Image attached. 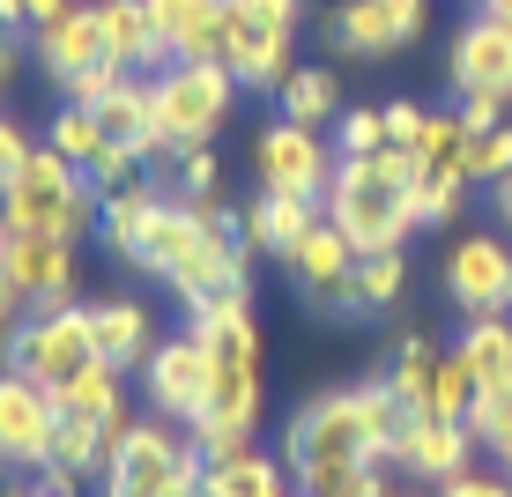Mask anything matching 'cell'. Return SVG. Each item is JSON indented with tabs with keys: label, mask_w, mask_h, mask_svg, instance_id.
<instances>
[{
	"label": "cell",
	"mask_w": 512,
	"mask_h": 497,
	"mask_svg": "<svg viewBox=\"0 0 512 497\" xmlns=\"http://www.w3.org/2000/svg\"><path fill=\"white\" fill-rule=\"evenodd\" d=\"M461 364L475 371V394L483 386H512V319L505 312H483L461 327Z\"/></svg>",
	"instance_id": "24"
},
{
	"label": "cell",
	"mask_w": 512,
	"mask_h": 497,
	"mask_svg": "<svg viewBox=\"0 0 512 497\" xmlns=\"http://www.w3.org/2000/svg\"><path fill=\"white\" fill-rule=\"evenodd\" d=\"M423 119H431V112H423L416 97H394V104H386V141H394V149L409 156L416 141H423Z\"/></svg>",
	"instance_id": "41"
},
{
	"label": "cell",
	"mask_w": 512,
	"mask_h": 497,
	"mask_svg": "<svg viewBox=\"0 0 512 497\" xmlns=\"http://www.w3.org/2000/svg\"><path fill=\"white\" fill-rule=\"evenodd\" d=\"M104 119L97 112H82V104H67V112H52V134H45V149H60L67 164H90V156L104 149Z\"/></svg>",
	"instance_id": "32"
},
{
	"label": "cell",
	"mask_w": 512,
	"mask_h": 497,
	"mask_svg": "<svg viewBox=\"0 0 512 497\" xmlns=\"http://www.w3.org/2000/svg\"><path fill=\"white\" fill-rule=\"evenodd\" d=\"M186 327L208 342V416L231 431H260V319L253 297H201L186 312Z\"/></svg>",
	"instance_id": "3"
},
{
	"label": "cell",
	"mask_w": 512,
	"mask_h": 497,
	"mask_svg": "<svg viewBox=\"0 0 512 497\" xmlns=\"http://www.w3.org/2000/svg\"><path fill=\"white\" fill-rule=\"evenodd\" d=\"M23 164H30V141H23V127H15V119H0V186H8Z\"/></svg>",
	"instance_id": "43"
},
{
	"label": "cell",
	"mask_w": 512,
	"mask_h": 497,
	"mask_svg": "<svg viewBox=\"0 0 512 497\" xmlns=\"http://www.w3.org/2000/svg\"><path fill=\"white\" fill-rule=\"evenodd\" d=\"M505 282H512V253L498 238H461L446 253V297L461 305V319L505 312Z\"/></svg>",
	"instance_id": "15"
},
{
	"label": "cell",
	"mask_w": 512,
	"mask_h": 497,
	"mask_svg": "<svg viewBox=\"0 0 512 497\" xmlns=\"http://www.w3.org/2000/svg\"><path fill=\"white\" fill-rule=\"evenodd\" d=\"M423 23H431V0H342L320 23V38L342 60H394L401 45L423 38Z\"/></svg>",
	"instance_id": "7"
},
{
	"label": "cell",
	"mask_w": 512,
	"mask_h": 497,
	"mask_svg": "<svg viewBox=\"0 0 512 497\" xmlns=\"http://www.w3.org/2000/svg\"><path fill=\"white\" fill-rule=\"evenodd\" d=\"M282 268H290V290L305 297L312 312H357V245H349L327 216L282 253Z\"/></svg>",
	"instance_id": "9"
},
{
	"label": "cell",
	"mask_w": 512,
	"mask_h": 497,
	"mask_svg": "<svg viewBox=\"0 0 512 497\" xmlns=\"http://www.w3.org/2000/svg\"><path fill=\"white\" fill-rule=\"evenodd\" d=\"M15 312H23V290H15V275H8V268H0V334H8V327H15Z\"/></svg>",
	"instance_id": "45"
},
{
	"label": "cell",
	"mask_w": 512,
	"mask_h": 497,
	"mask_svg": "<svg viewBox=\"0 0 512 497\" xmlns=\"http://www.w3.org/2000/svg\"><path fill=\"white\" fill-rule=\"evenodd\" d=\"M312 223H320V201H297V193H268V186H260V201L245 208V245L268 253V260H282Z\"/></svg>",
	"instance_id": "20"
},
{
	"label": "cell",
	"mask_w": 512,
	"mask_h": 497,
	"mask_svg": "<svg viewBox=\"0 0 512 497\" xmlns=\"http://www.w3.org/2000/svg\"><path fill=\"white\" fill-rule=\"evenodd\" d=\"M97 364V342H90V305H45L30 319L8 327V349H0V371H23L38 379L45 394H60L75 371Z\"/></svg>",
	"instance_id": "6"
},
{
	"label": "cell",
	"mask_w": 512,
	"mask_h": 497,
	"mask_svg": "<svg viewBox=\"0 0 512 497\" xmlns=\"http://www.w3.org/2000/svg\"><path fill=\"white\" fill-rule=\"evenodd\" d=\"M394 149L386 141V104H342V119H334V156H379Z\"/></svg>",
	"instance_id": "33"
},
{
	"label": "cell",
	"mask_w": 512,
	"mask_h": 497,
	"mask_svg": "<svg viewBox=\"0 0 512 497\" xmlns=\"http://www.w3.org/2000/svg\"><path fill=\"white\" fill-rule=\"evenodd\" d=\"M97 23H104V60L112 67H134V75L171 67V45H164V30H156L149 0H97Z\"/></svg>",
	"instance_id": "17"
},
{
	"label": "cell",
	"mask_w": 512,
	"mask_h": 497,
	"mask_svg": "<svg viewBox=\"0 0 512 497\" xmlns=\"http://www.w3.org/2000/svg\"><path fill=\"white\" fill-rule=\"evenodd\" d=\"M15 82V30H0V90Z\"/></svg>",
	"instance_id": "47"
},
{
	"label": "cell",
	"mask_w": 512,
	"mask_h": 497,
	"mask_svg": "<svg viewBox=\"0 0 512 497\" xmlns=\"http://www.w3.org/2000/svg\"><path fill=\"white\" fill-rule=\"evenodd\" d=\"M468 431H475V446L483 453H512V386H483L475 394V408H468Z\"/></svg>",
	"instance_id": "34"
},
{
	"label": "cell",
	"mask_w": 512,
	"mask_h": 497,
	"mask_svg": "<svg viewBox=\"0 0 512 497\" xmlns=\"http://www.w3.org/2000/svg\"><path fill=\"white\" fill-rule=\"evenodd\" d=\"M438 497H512V475H483V468H468V475H453V483H438Z\"/></svg>",
	"instance_id": "42"
},
{
	"label": "cell",
	"mask_w": 512,
	"mask_h": 497,
	"mask_svg": "<svg viewBox=\"0 0 512 497\" xmlns=\"http://www.w3.org/2000/svg\"><path fill=\"white\" fill-rule=\"evenodd\" d=\"M505 312H512V282H505Z\"/></svg>",
	"instance_id": "53"
},
{
	"label": "cell",
	"mask_w": 512,
	"mask_h": 497,
	"mask_svg": "<svg viewBox=\"0 0 512 497\" xmlns=\"http://www.w3.org/2000/svg\"><path fill=\"white\" fill-rule=\"evenodd\" d=\"M52 431H60V401L23 371H0V460L8 468H45Z\"/></svg>",
	"instance_id": "12"
},
{
	"label": "cell",
	"mask_w": 512,
	"mask_h": 497,
	"mask_svg": "<svg viewBox=\"0 0 512 497\" xmlns=\"http://www.w3.org/2000/svg\"><path fill=\"white\" fill-rule=\"evenodd\" d=\"M52 460L75 475H104V431L82 416H60V431H52Z\"/></svg>",
	"instance_id": "35"
},
{
	"label": "cell",
	"mask_w": 512,
	"mask_h": 497,
	"mask_svg": "<svg viewBox=\"0 0 512 497\" xmlns=\"http://www.w3.org/2000/svg\"><path fill=\"white\" fill-rule=\"evenodd\" d=\"M97 119H104V134L112 141H127V149L149 164V149H156V104H149V75H127L112 97L97 104Z\"/></svg>",
	"instance_id": "22"
},
{
	"label": "cell",
	"mask_w": 512,
	"mask_h": 497,
	"mask_svg": "<svg viewBox=\"0 0 512 497\" xmlns=\"http://www.w3.org/2000/svg\"><path fill=\"white\" fill-rule=\"evenodd\" d=\"M409 290V253H364L357 260V312H386Z\"/></svg>",
	"instance_id": "30"
},
{
	"label": "cell",
	"mask_w": 512,
	"mask_h": 497,
	"mask_svg": "<svg viewBox=\"0 0 512 497\" xmlns=\"http://www.w3.org/2000/svg\"><path fill=\"white\" fill-rule=\"evenodd\" d=\"M30 23V0H0V30H23Z\"/></svg>",
	"instance_id": "46"
},
{
	"label": "cell",
	"mask_w": 512,
	"mask_h": 497,
	"mask_svg": "<svg viewBox=\"0 0 512 497\" xmlns=\"http://www.w3.org/2000/svg\"><path fill=\"white\" fill-rule=\"evenodd\" d=\"M52 401H60V416H82V423H104V408H112L119 401V364H90V371H75V379H67L60 386V394H52Z\"/></svg>",
	"instance_id": "29"
},
{
	"label": "cell",
	"mask_w": 512,
	"mask_h": 497,
	"mask_svg": "<svg viewBox=\"0 0 512 497\" xmlns=\"http://www.w3.org/2000/svg\"><path fill=\"white\" fill-rule=\"evenodd\" d=\"M97 208H104V193L60 149H30V164L0 186V216H8V230H23V238H67L75 245L82 230H97Z\"/></svg>",
	"instance_id": "5"
},
{
	"label": "cell",
	"mask_w": 512,
	"mask_h": 497,
	"mask_svg": "<svg viewBox=\"0 0 512 497\" xmlns=\"http://www.w3.org/2000/svg\"><path fill=\"white\" fill-rule=\"evenodd\" d=\"M475 15H498V23H512V0H475Z\"/></svg>",
	"instance_id": "49"
},
{
	"label": "cell",
	"mask_w": 512,
	"mask_h": 497,
	"mask_svg": "<svg viewBox=\"0 0 512 497\" xmlns=\"http://www.w3.org/2000/svg\"><path fill=\"white\" fill-rule=\"evenodd\" d=\"M253 164H260V186L268 193H297V201H327V179H334V141L320 127H297V119H275L260 127L253 141Z\"/></svg>",
	"instance_id": "8"
},
{
	"label": "cell",
	"mask_w": 512,
	"mask_h": 497,
	"mask_svg": "<svg viewBox=\"0 0 512 497\" xmlns=\"http://www.w3.org/2000/svg\"><path fill=\"white\" fill-rule=\"evenodd\" d=\"M8 238H15V230H8V216H0V253H8Z\"/></svg>",
	"instance_id": "51"
},
{
	"label": "cell",
	"mask_w": 512,
	"mask_h": 497,
	"mask_svg": "<svg viewBox=\"0 0 512 497\" xmlns=\"http://www.w3.org/2000/svg\"><path fill=\"white\" fill-rule=\"evenodd\" d=\"M0 268L15 275V290H23V305H75V245L67 238H23L15 230L8 253H0Z\"/></svg>",
	"instance_id": "16"
},
{
	"label": "cell",
	"mask_w": 512,
	"mask_h": 497,
	"mask_svg": "<svg viewBox=\"0 0 512 497\" xmlns=\"http://www.w3.org/2000/svg\"><path fill=\"white\" fill-rule=\"evenodd\" d=\"M297 483H305V497H394L386 460H334V468H305Z\"/></svg>",
	"instance_id": "26"
},
{
	"label": "cell",
	"mask_w": 512,
	"mask_h": 497,
	"mask_svg": "<svg viewBox=\"0 0 512 497\" xmlns=\"http://www.w3.org/2000/svg\"><path fill=\"white\" fill-rule=\"evenodd\" d=\"M461 127H468V134L505 127V104H498V97H461Z\"/></svg>",
	"instance_id": "44"
},
{
	"label": "cell",
	"mask_w": 512,
	"mask_h": 497,
	"mask_svg": "<svg viewBox=\"0 0 512 497\" xmlns=\"http://www.w3.org/2000/svg\"><path fill=\"white\" fill-rule=\"evenodd\" d=\"M134 171H141V156L127 149V141H104L90 164H82V179H90L97 193H119V186H134Z\"/></svg>",
	"instance_id": "37"
},
{
	"label": "cell",
	"mask_w": 512,
	"mask_h": 497,
	"mask_svg": "<svg viewBox=\"0 0 512 497\" xmlns=\"http://www.w3.org/2000/svg\"><path fill=\"white\" fill-rule=\"evenodd\" d=\"M468 408H475V371L461 364V349H438V371H431V394H423V416L468 423Z\"/></svg>",
	"instance_id": "28"
},
{
	"label": "cell",
	"mask_w": 512,
	"mask_h": 497,
	"mask_svg": "<svg viewBox=\"0 0 512 497\" xmlns=\"http://www.w3.org/2000/svg\"><path fill=\"white\" fill-rule=\"evenodd\" d=\"M201 238H208V216H201V208H193V201H164V208H156V223L141 230V245L127 253V268H141V275L164 282Z\"/></svg>",
	"instance_id": "19"
},
{
	"label": "cell",
	"mask_w": 512,
	"mask_h": 497,
	"mask_svg": "<svg viewBox=\"0 0 512 497\" xmlns=\"http://www.w3.org/2000/svg\"><path fill=\"white\" fill-rule=\"evenodd\" d=\"M498 468H505V475H512V453H505V460H498Z\"/></svg>",
	"instance_id": "54"
},
{
	"label": "cell",
	"mask_w": 512,
	"mask_h": 497,
	"mask_svg": "<svg viewBox=\"0 0 512 497\" xmlns=\"http://www.w3.org/2000/svg\"><path fill=\"white\" fill-rule=\"evenodd\" d=\"M409 171H446V179L475 186V134L461 127V112H431L423 119V141L409 149Z\"/></svg>",
	"instance_id": "21"
},
{
	"label": "cell",
	"mask_w": 512,
	"mask_h": 497,
	"mask_svg": "<svg viewBox=\"0 0 512 497\" xmlns=\"http://www.w3.org/2000/svg\"><path fill=\"white\" fill-rule=\"evenodd\" d=\"M156 208H164V193H156V186H141V179H134V186H119V193H104V208H97L104 245H112V253L127 260L134 245H141V230L156 223Z\"/></svg>",
	"instance_id": "25"
},
{
	"label": "cell",
	"mask_w": 512,
	"mask_h": 497,
	"mask_svg": "<svg viewBox=\"0 0 512 497\" xmlns=\"http://www.w3.org/2000/svg\"><path fill=\"white\" fill-rule=\"evenodd\" d=\"M416 408H401V394L386 379L364 386H334V394L305 401L282 431V468L305 475V468H334V460H386L394 468V438Z\"/></svg>",
	"instance_id": "1"
},
{
	"label": "cell",
	"mask_w": 512,
	"mask_h": 497,
	"mask_svg": "<svg viewBox=\"0 0 512 497\" xmlns=\"http://www.w3.org/2000/svg\"><path fill=\"white\" fill-rule=\"evenodd\" d=\"M149 104H156V149L149 164H179L186 149L216 141V127L238 104V75L223 60H171L149 75Z\"/></svg>",
	"instance_id": "4"
},
{
	"label": "cell",
	"mask_w": 512,
	"mask_h": 497,
	"mask_svg": "<svg viewBox=\"0 0 512 497\" xmlns=\"http://www.w3.org/2000/svg\"><path fill=\"white\" fill-rule=\"evenodd\" d=\"M498 216H505V230H512V179L498 186Z\"/></svg>",
	"instance_id": "50"
},
{
	"label": "cell",
	"mask_w": 512,
	"mask_h": 497,
	"mask_svg": "<svg viewBox=\"0 0 512 497\" xmlns=\"http://www.w3.org/2000/svg\"><path fill=\"white\" fill-rule=\"evenodd\" d=\"M282 460L268 453H238V460H223V468H208V483H216V497H290L282 490Z\"/></svg>",
	"instance_id": "27"
},
{
	"label": "cell",
	"mask_w": 512,
	"mask_h": 497,
	"mask_svg": "<svg viewBox=\"0 0 512 497\" xmlns=\"http://www.w3.org/2000/svg\"><path fill=\"white\" fill-rule=\"evenodd\" d=\"M446 82H453V97H498V104H512V23H498V15H468L461 38H453V52H446Z\"/></svg>",
	"instance_id": "11"
},
{
	"label": "cell",
	"mask_w": 512,
	"mask_h": 497,
	"mask_svg": "<svg viewBox=\"0 0 512 497\" xmlns=\"http://www.w3.org/2000/svg\"><path fill=\"white\" fill-rule=\"evenodd\" d=\"M475 179H483V186H505L512 179V119H505V127H490V134H475Z\"/></svg>",
	"instance_id": "39"
},
{
	"label": "cell",
	"mask_w": 512,
	"mask_h": 497,
	"mask_svg": "<svg viewBox=\"0 0 512 497\" xmlns=\"http://www.w3.org/2000/svg\"><path fill=\"white\" fill-rule=\"evenodd\" d=\"M30 52L45 60V75L60 82H75V75H90V67H104V23H97V0H75V8H60V15H45V23H30Z\"/></svg>",
	"instance_id": "13"
},
{
	"label": "cell",
	"mask_w": 512,
	"mask_h": 497,
	"mask_svg": "<svg viewBox=\"0 0 512 497\" xmlns=\"http://www.w3.org/2000/svg\"><path fill=\"white\" fill-rule=\"evenodd\" d=\"M60 8H75V0H30V23H45V15H60Z\"/></svg>",
	"instance_id": "48"
},
{
	"label": "cell",
	"mask_w": 512,
	"mask_h": 497,
	"mask_svg": "<svg viewBox=\"0 0 512 497\" xmlns=\"http://www.w3.org/2000/svg\"><path fill=\"white\" fill-rule=\"evenodd\" d=\"M0 497H30V490H15V483H0Z\"/></svg>",
	"instance_id": "52"
},
{
	"label": "cell",
	"mask_w": 512,
	"mask_h": 497,
	"mask_svg": "<svg viewBox=\"0 0 512 497\" xmlns=\"http://www.w3.org/2000/svg\"><path fill=\"white\" fill-rule=\"evenodd\" d=\"M409 186H416V171H409V156H401V149L342 156V164H334V179H327L320 216L342 230L349 245H357V260H364V253H401V245H409V230H416Z\"/></svg>",
	"instance_id": "2"
},
{
	"label": "cell",
	"mask_w": 512,
	"mask_h": 497,
	"mask_svg": "<svg viewBox=\"0 0 512 497\" xmlns=\"http://www.w3.org/2000/svg\"><path fill=\"white\" fill-rule=\"evenodd\" d=\"M431 371H438V349L423 342V334H401V342H394V364H386V386L401 394V408H423Z\"/></svg>",
	"instance_id": "31"
},
{
	"label": "cell",
	"mask_w": 512,
	"mask_h": 497,
	"mask_svg": "<svg viewBox=\"0 0 512 497\" xmlns=\"http://www.w3.org/2000/svg\"><path fill=\"white\" fill-rule=\"evenodd\" d=\"M461 193H468V179H446V171H416V186H409L416 223H453V216H461Z\"/></svg>",
	"instance_id": "36"
},
{
	"label": "cell",
	"mask_w": 512,
	"mask_h": 497,
	"mask_svg": "<svg viewBox=\"0 0 512 497\" xmlns=\"http://www.w3.org/2000/svg\"><path fill=\"white\" fill-rule=\"evenodd\" d=\"M282 119H297V127H334L342 119V82H334V67H290V82L275 90Z\"/></svg>",
	"instance_id": "23"
},
{
	"label": "cell",
	"mask_w": 512,
	"mask_h": 497,
	"mask_svg": "<svg viewBox=\"0 0 512 497\" xmlns=\"http://www.w3.org/2000/svg\"><path fill=\"white\" fill-rule=\"evenodd\" d=\"M90 342H97L104 364L141 371V364H149V349H156V319H149L141 297H104V305H90Z\"/></svg>",
	"instance_id": "18"
},
{
	"label": "cell",
	"mask_w": 512,
	"mask_h": 497,
	"mask_svg": "<svg viewBox=\"0 0 512 497\" xmlns=\"http://www.w3.org/2000/svg\"><path fill=\"white\" fill-rule=\"evenodd\" d=\"M30 497H45V490H30Z\"/></svg>",
	"instance_id": "55"
},
{
	"label": "cell",
	"mask_w": 512,
	"mask_h": 497,
	"mask_svg": "<svg viewBox=\"0 0 512 497\" xmlns=\"http://www.w3.org/2000/svg\"><path fill=\"white\" fill-rule=\"evenodd\" d=\"M127 75H134V67H112V60H104V67H90V75H75V82H67V104H82V112H97V104L112 97V90H119V82H127Z\"/></svg>",
	"instance_id": "40"
},
{
	"label": "cell",
	"mask_w": 512,
	"mask_h": 497,
	"mask_svg": "<svg viewBox=\"0 0 512 497\" xmlns=\"http://www.w3.org/2000/svg\"><path fill=\"white\" fill-rule=\"evenodd\" d=\"M141 386H149V408L156 416H171V423H201L208 416V342L201 334H171V342H156L149 349V364H141Z\"/></svg>",
	"instance_id": "10"
},
{
	"label": "cell",
	"mask_w": 512,
	"mask_h": 497,
	"mask_svg": "<svg viewBox=\"0 0 512 497\" xmlns=\"http://www.w3.org/2000/svg\"><path fill=\"white\" fill-rule=\"evenodd\" d=\"M216 179H223V164H216V149H186L179 156V201H216Z\"/></svg>",
	"instance_id": "38"
},
{
	"label": "cell",
	"mask_w": 512,
	"mask_h": 497,
	"mask_svg": "<svg viewBox=\"0 0 512 497\" xmlns=\"http://www.w3.org/2000/svg\"><path fill=\"white\" fill-rule=\"evenodd\" d=\"M468 460H475V431L468 423H446V416H423V408L394 438V468L423 475V483H453V475H468Z\"/></svg>",
	"instance_id": "14"
}]
</instances>
